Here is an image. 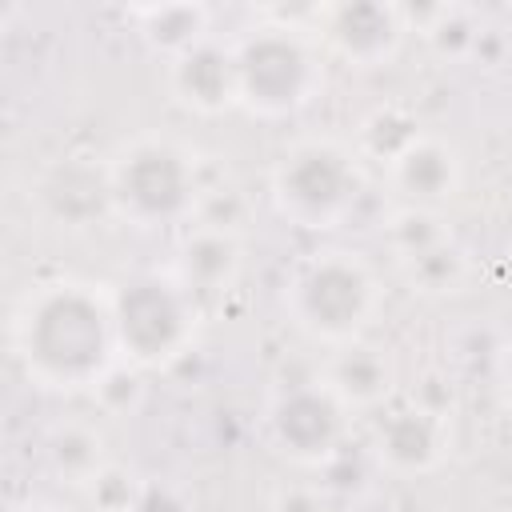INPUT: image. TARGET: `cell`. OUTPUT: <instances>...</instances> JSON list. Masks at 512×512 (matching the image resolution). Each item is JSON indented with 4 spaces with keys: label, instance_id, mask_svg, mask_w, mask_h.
Returning <instances> with one entry per match:
<instances>
[{
    "label": "cell",
    "instance_id": "1",
    "mask_svg": "<svg viewBox=\"0 0 512 512\" xmlns=\"http://www.w3.org/2000/svg\"><path fill=\"white\" fill-rule=\"evenodd\" d=\"M8 344L36 388L92 392L120 364L112 288L80 276L28 284L12 304Z\"/></svg>",
    "mask_w": 512,
    "mask_h": 512
},
{
    "label": "cell",
    "instance_id": "2",
    "mask_svg": "<svg viewBox=\"0 0 512 512\" xmlns=\"http://www.w3.org/2000/svg\"><path fill=\"white\" fill-rule=\"evenodd\" d=\"M112 216L132 228H188L208 184L204 160L160 132H140L124 140L108 160Z\"/></svg>",
    "mask_w": 512,
    "mask_h": 512
},
{
    "label": "cell",
    "instance_id": "3",
    "mask_svg": "<svg viewBox=\"0 0 512 512\" xmlns=\"http://www.w3.org/2000/svg\"><path fill=\"white\" fill-rule=\"evenodd\" d=\"M280 300L296 332L324 348H340L364 340V332L380 316L384 288L360 252L316 248L292 264Z\"/></svg>",
    "mask_w": 512,
    "mask_h": 512
},
{
    "label": "cell",
    "instance_id": "4",
    "mask_svg": "<svg viewBox=\"0 0 512 512\" xmlns=\"http://www.w3.org/2000/svg\"><path fill=\"white\" fill-rule=\"evenodd\" d=\"M268 196L276 216L292 228L332 232L356 212L364 196V160L336 136H300L276 156L268 172Z\"/></svg>",
    "mask_w": 512,
    "mask_h": 512
},
{
    "label": "cell",
    "instance_id": "5",
    "mask_svg": "<svg viewBox=\"0 0 512 512\" xmlns=\"http://www.w3.org/2000/svg\"><path fill=\"white\" fill-rule=\"evenodd\" d=\"M236 48L240 108L256 120H288L304 112L324 88V48L312 28L272 20L248 28Z\"/></svg>",
    "mask_w": 512,
    "mask_h": 512
},
{
    "label": "cell",
    "instance_id": "6",
    "mask_svg": "<svg viewBox=\"0 0 512 512\" xmlns=\"http://www.w3.org/2000/svg\"><path fill=\"white\" fill-rule=\"evenodd\" d=\"M120 360L156 372L184 360L200 332V304L172 280V272H144L112 288Z\"/></svg>",
    "mask_w": 512,
    "mask_h": 512
},
{
    "label": "cell",
    "instance_id": "7",
    "mask_svg": "<svg viewBox=\"0 0 512 512\" xmlns=\"http://www.w3.org/2000/svg\"><path fill=\"white\" fill-rule=\"evenodd\" d=\"M348 420H352V412L320 380H308V384L284 388L272 400L268 440L284 460L316 468V464H328L332 456H340Z\"/></svg>",
    "mask_w": 512,
    "mask_h": 512
},
{
    "label": "cell",
    "instance_id": "8",
    "mask_svg": "<svg viewBox=\"0 0 512 512\" xmlns=\"http://www.w3.org/2000/svg\"><path fill=\"white\" fill-rule=\"evenodd\" d=\"M312 36L320 40L324 56L356 72H372L396 60L408 36V20H404V8L384 0H340V4L316 8Z\"/></svg>",
    "mask_w": 512,
    "mask_h": 512
},
{
    "label": "cell",
    "instance_id": "9",
    "mask_svg": "<svg viewBox=\"0 0 512 512\" xmlns=\"http://www.w3.org/2000/svg\"><path fill=\"white\" fill-rule=\"evenodd\" d=\"M368 452L372 460L392 476H428L436 472L452 452V420H440L404 396H396L388 408L372 416L368 428Z\"/></svg>",
    "mask_w": 512,
    "mask_h": 512
},
{
    "label": "cell",
    "instance_id": "10",
    "mask_svg": "<svg viewBox=\"0 0 512 512\" xmlns=\"http://www.w3.org/2000/svg\"><path fill=\"white\" fill-rule=\"evenodd\" d=\"M384 180L392 188V196L404 208H432L444 212L464 184V156L448 136L436 132H420L388 168Z\"/></svg>",
    "mask_w": 512,
    "mask_h": 512
},
{
    "label": "cell",
    "instance_id": "11",
    "mask_svg": "<svg viewBox=\"0 0 512 512\" xmlns=\"http://www.w3.org/2000/svg\"><path fill=\"white\" fill-rule=\"evenodd\" d=\"M164 84H168V96L184 112H196V116H224V112L240 108L236 48L208 36L196 48H188L164 64Z\"/></svg>",
    "mask_w": 512,
    "mask_h": 512
},
{
    "label": "cell",
    "instance_id": "12",
    "mask_svg": "<svg viewBox=\"0 0 512 512\" xmlns=\"http://www.w3.org/2000/svg\"><path fill=\"white\" fill-rule=\"evenodd\" d=\"M316 380L352 416H376L380 408H388L400 396L396 360L388 356V348H380L372 340H352V344L328 348Z\"/></svg>",
    "mask_w": 512,
    "mask_h": 512
},
{
    "label": "cell",
    "instance_id": "13",
    "mask_svg": "<svg viewBox=\"0 0 512 512\" xmlns=\"http://www.w3.org/2000/svg\"><path fill=\"white\" fill-rule=\"evenodd\" d=\"M172 280L204 308L228 296L244 272V236L188 224L172 248Z\"/></svg>",
    "mask_w": 512,
    "mask_h": 512
},
{
    "label": "cell",
    "instance_id": "14",
    "mask_svg": "<svg viewBox=\"0 0 512 512\" xmlns=\"http://www.w3.org/2000/svg\"><path fill=\"white\" fill-rule=\"evenodd\" d=\"M36 196L48 220H56L60 228H92L100 216H112L108 164H88V160L68 156L44 172Z\"/></svg>",
    "mask_w": 512,
    "mask_h": 512
},
{
    "label": "cell",
    "instance_id": "15",
    "mask_svg": "<svg viewBox=\"0 0 512 512\" xmlns=\"http://www.w3.org/2000/svg\"><path fill=\"white\" fill-rule=\"evenodd\" d=\"M40 456H44V468L56 476V484H68L76 492H84L112 464L104 428L84 416H64L48 424L40 440Z\"/></svg>",
    "mask_w": 512,
    "mask_h": 512
},
{
    "label": "cell",
    "instance_id": "16",
    "mask_svg": "<svg viewBox=\"0 0 512 512\" xmlns=\"http://www.w3.org/2000/svg\"><path fill=\"white\" fill-rule=\"evenodd\" d=\"M132 20L140 28V40L156 56H164V64L212 36V12L204 4H148L132 8Z\"/></svg>",
    "mask_w": 512,
    "mask_h": 512
},
{
    "label": "cell",
    "instance_id": "17",
    "mask_svg": "<svg viewBox=\"0 0 512 512\" xmlns=\"http://www.w3.org/2000/svg\"><path fill=\"white\" fill-rule=\"evenodd\" d=\"M420 132H428V128H420V116L408 108V104H376L364 120H360V128H356V152H360V160H376L380 168H388Z\"/></svg>",
    "mask_w": 512,
    "mask_h": 512
},
{
    "label": "cell",
    "instance_id": "18",
    "mask_svg": "<svg viewBox=\"0 0 512 512\" xmlns=\"http://www.w3.org/2000/svg\"><path fill=\"white\" fill-rule=\"evenodd\" d=\"M396 268H400L404 284L412 292H420V296H452V292H460L468 284V272H472L468 252H464V244L456 236L444 240L440 248L416 256V260L396 264Z\"/></svg>",
    "mask_w": 512,
    "mask_h": 512
},
{
    "label": "cell",
    "instance_id": "19",
    "mask_svg": "<svg viewBox=\"0 0 512 512\" xmlns=\"http://www.w3.org/2000/svg\"><path fill=\"white\" fill-rule=\"evenodd\" d=\"M444 240H452V228H448V216L444 212H432V208H404L396 204L388 224H384V244L392 252L396 264L404 260H416L432 248H440Z\"/></svg>",
    "mask_w": 512,
    "mask_h": 512
},
{
    "label": "cell",
    "instance_id": "20",
    "mask_svg": "<svg viewBox=\"0 0 512 512\" xmlns=\"http://www.w3.org/2000/svg\"><path fill=\"white\" fill-rule=\"evenodd\" d=\"M416 32L428 40V48L440 60H468L480 48V24H476V16L468 8H452V4H440V8L420 12Z\"/></svg>",
    "mask_w": 512,
    "mask_h": 512
},
{
    "label": "cell",
    "instance_id": "21",
    "mask_svg": "<svg viewBox=\"0 0 512 512\" xmlns=\"http://www.w3.org/2000/svg\"><path fill=\"white\" fill-rule=\"evenodd\" d=\"M400 396L440 420H456L460 412V388L444 368H420L408 384H400Z\"/></svg>",
    "mask_w": 512,
    "mask_h": 512
},
{
    "label": "cell",
    "instance_id": "22",
    "mask_svg": "<svg viewBox=\"0 0 512 512\" xmlns=\"http://www.w3.org/2000/svg\"><path fill=\"white\" fill-rule=\"evenodd\" d=\"M140 476L128 472L124 464H108L88 488H84V500L92 512H132L136 508V496H140Z\"/></svg>",
    "mask_w": 512,
    "mask_h": 512
},
{
    "label": "cell",
    "instance_id": "23",
    "mask_svg": "<svg viewBox=\"0 0 512 512\" xmlns=\"http://www.w3.org/2000/svg\"><path fill=\"white\" fill-rule=\"evenodd\" d=\"M92 396H96V404L108 412V416H124V412H132L140 400H144V384H140V368H132V364H116L96 388H92Z\"/></svg>",
    "mask_w": 512,
    "mask_h": 512
},
{
    "label": "cell",
    "instance_id": "24",
    "mask_svg": "<svg viewBox=\"0 0 512 512\" xmlns=\"http://www.w3.org/2000/svg\"><path fill=\"white\" fill-rule=\"evenodd\" d=\"M268 512H328V504H324L320 488L300 484V480H284V484L272 488Z\"/></svg>",
    "mask_w": 512,
    "mask_h": 512
},
{
    "label": "cell",
    "instance_id": "25",
    "mask_svg": "<svg viewBox=\"0 0 512 512\" xmlns=\"http://www.w3.org/2000/svg\"><path fill=\"white\" fill-rule=\"evenodd\" d=\"M132 512H192L188 496L168 480H144Z\"/></svg>",
    "mask_w": 512,
    "mask_h": 512
},
{
    "label": "cell",
    "instance_id": "26",
    "mask_svg": "<svg viewBox=\"0 0 512 512\" xmlns=\"http://www.w3.org/2000/svg\"><path fill=\"white\" fill-rule=\"evenodd\" d=\"M500 396H504V408L512 412V344L500 356Z\"/></svg>",
    "mask_w": 512,
    "mask_h": 512
},
{
    "label": "cell",
    "instance_id": "27",
    "mask_svg": "<svg viewBox=\"0 0 512 512\" xmlns=\"http://www.w3.org/2000/svg\"><path fill=\"white\" fill-rule=\"evenodd\" d=\"M8 512H68V508L52 504V500H24V504H12Z\"/></svg>",
    "mask_w": 512,
    "mask_h": 512
}]
</instances>
